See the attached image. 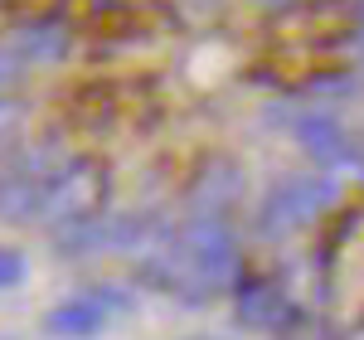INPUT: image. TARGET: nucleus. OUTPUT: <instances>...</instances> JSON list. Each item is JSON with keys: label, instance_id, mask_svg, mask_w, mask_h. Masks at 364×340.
I'll list each match as a JSON object with an SVG mask.
<instances>
[{"label": "nucleus", "instance_id": "obj_7", "mask_svg": "<svg viewBox=\"0 0 364 340\" xmlns=\"http://www.w3.org/2000/svg\"><path fill=\"white\" fill-rule=\"evenodd\" d=\"M291 132H296L301 151H306L316 166H350V156H355L350 132L326 112H301L296 122H291Z\"/></svg>", "mask_w": 364, "mask_h": 340}, {"label": "nucleus", "instance_id": "obj_10", "mask_svg": "<svg viewBox=\"0 0 364 340\" xmlns=\"http://www.w3.org/2000/svg\"><path fill=\"white\" fill-rule=\"evenodd\" d=\"M25 132H29V102L15 92H0V161L25 146Z\"/></svg>", "mask_w": 364, "mask_h": 340}, {"label": "nucleus", "instance_id": "obj_8", "mask_svg": "<svg viewBox=\"0 0 364 340\" xmlns=\"http://www.w3.org/2000/svg\"><path fill=\"white\" fill-rule=\"evenodd\" d=\"M5 44L25 58V63H58V58L73 54V29L63 25V20H29Z\"/></svg>", "mask_w": 364, "mask_h": 340}, {"label": "nucleus", "instance_id": "obj_14", "mask_svg": "<svg viewBox=\"0 0 364 340\" xmlns=\"http://www.w3.org/2000/svg\"><path fill=\"white\" fill-rule=\"evenodd\" d=\"M199 340H214V336H199Z\"/></svg>", "mask_w": 364, "mask_h": 340}, {"label": "nucleus", "instance_id": "obj_11", "mask_svg": "<svg viewBox=\"0 0 364 340\" xmlns=\"http://www.w3.org/2000/svg\"><path fill=\"white\" fill-rule=\"evenodd\" d=\"M87 297H92L107 316H117V312L127 316L132 307H136V292H132V287H122V282H92V287H87Z\"/></svg>", "mask_w": 364, "mask_h": 340}, {"label": "nucleus", "instance_id": "obj_13", "mask_svg": "<svg viewBox=\"0 0 364 340\" xmlns=\"http://www.w3.org/2000/svg\"><path fill=\"white\" fill-rule=\"evenodd\" d=\"M0 340H15V336H0Z\"/></svg>", "mask_w": 364, "mask_h": 340}, {"label": "nucleus", "instance_id": "obj_1", "mask_svg": "<svg viewBox=\"0 0 364 340\" xmlns=\"http://www.w3.org/2000/svg\"><path fill=\"white\" fill-rule=\"evenodd\" d=\"M170 262L180 272V302L185 307H204L209 297L233 292L243 277V243L233 219H185L166 243Z\"/></svg>", "mask_w": 364, "mask_h": 340}, {"label": "nucleus", "instance_id": "obj_9", "mask_svg": "<svg viewBox=\"0 0 364 340\" xmlns=\"http://www.w3.org/2000/svg\"><path fill=\"white\" fill-rule=\"evenodd\" d=\"M112 316L102 312L87 292H78V297H68V302H58V307H49V316H44V331L58 340H92L102 326H107Z\"/></svg>", "mask_w": 364, "mask_h": 340}, {"label": "nucleus", "instance_id": "obj_12", "mask_svg": "<svg viewBox=\"0 0 364 340\" xmlns=\"http://www.w3.org/2000/svg\"><path fill=\"white\" fill-rule=\"evenodd\" d=\"M29 277V257L15 243H0V292H15Z\"/></svg>", "mask_w": 364, "mask_h": 340}, {"label": "nucleus", "instance_id": "obj_2", "mask_svg": "<svg viewBox=\"0 0 364 340\" xmlns=\"http://www.w3.org/2000/svg\"><path fill=\"white\" fill-rule=\"evenodd\" d=\"M107 199H112V170H107V161H97V156H68L44 180L29 224L49 228V233H63V228H78L87 219H97V214H107Z\"/></svg>", "mask_w": 364, "mask_h": 340}, {"label": "nucleus", "instance_id": "obj_3", "mask_svg": "<svg viewBox=\"0 0 364 340\" xmlns=\"http://www.w3.org/2000/svg\"><path fill=\"white\" fill-rule=\"evenodd\" d=\"M331 199H336V185L321 180V175H282L277 185L262 195L252 228H257L262 243H277V238H287V233L306 228Z\"/></svg>", "mask_w": 364, "mask_h": 340}, {"label": "nucleus", "instance_id": "obj_6", "mask_svg": "<svg viewBox=\"0 0 364 340\" xmlns=\"http://www.w3.org/2000/svg\"><path fill=\"white\" fill-rule=\"evenodd\" d=\"M233 316H238V326H248V331H277L282 321L291 316V302H287V292L272 272H243L238 282H233Z\"/></svg>", "mask_w": 364, "mask_h": 340}, {"label": "nucleus", "instance_id": "obj_5", "mask_svg": "<svg viewBox=\"0 0 364 340\" xmlns=\"http://www.w3.org/2000/svg\"><path fill=\"white\" fill-rule=\"evenodd\" d=\"M248 195V175L233 156L199 161L185 185V219H233L238 199Z\"/></svg>", "mask_w": 364, "mask_h": 340}, {"label": "nucleus", "instance_id": "obj_4", "mask_svg": "<svg viewBox=\"0 0 364 340\" xmlns=\"http://www.w3.org/2000/svg\"><path fill=\"white\" fill-rule=\"evenodd\" d=\"M360 10H345L340 0H296V5H282L272 15V34H277L287 49H331L340 39H350L360 29Z\"/></svg>", "mask_w": 364, "mask_h": 340}]
</instances>
